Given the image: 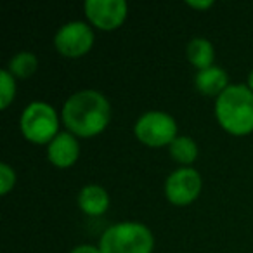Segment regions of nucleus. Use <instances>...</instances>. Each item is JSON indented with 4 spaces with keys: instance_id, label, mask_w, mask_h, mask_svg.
Returning a JSON list of instances; mask_svg holds the SVG:
<instances>
[{
    "instance_id": "1",
    "label": "nucleus",
    "mask_w": 253,
    "mask_h": 253,
    "mask_svg": "<svg viewBox=\"0 0 253 253\" xmlns=\"http://www.w3.org/2000/svg\"><path fill=\"white\" fill-rule=\"evenodd\" d=\"M111 120V106L97 90H80L68 97L63 106V122L78 137L101 134Z\"/></svg>"
},
{
    "instance_id": "2",
    "label": "nucleus",
    "mask_w": 253,
    "mask_h": 253,
    "mask_svg": "<svg viewBox=\"0 0 253 253\" xmlns=\"http://www.w3.org/2000/svg\"><path fill=\"white\" fill-rule=\"evenodd\" d=\"M215 116L232 135L253 132V90L248 85H229L217 97Z\"/></svg>"
},
{
    "instance_id": "3",
    "label": "nucleus",
    "mask_w": 253,
    "mask_h": 253,
    "mask_svg": "<svg viewBox=\"0 0 253 253\" xmlns=\"http://www.w3.org/2000/svg\"><path fill=\"white\" fill-rule=\"evenodd\" d=\"M101 253H153L155 238L139 222H120L104 231L99 243Z\"/></svg>"
},
{
    "instance_id": "4",
    "label": "nucleus",
    "mask_w": 253,
    "mask_h": 253,
    "mask_svg": "<svg viewBox=\"0 0 253 253\" xmlns=\"http://www.w3.org/2000/svg\"><path fill=\"white\" fill-rule=\"evenodd\" d=\"M59 120L56 109L47 102H32L21 115V132L30 142L50 144L57 135Z\"/></svg>"
},
{
    "instance_id": "5",
    "label": "nucleus",
    "mask_w": 253,
    "mask_h": 253,
    "mask_svg": "<svg viewBox=\"0 0 253 253\" xmlns=\"http://www.w3.org/2000/svg\"><path fill=\"white\" fill-rule=\"evenodd\" d=\"M134 134L142 144L151 148L170 146L177 139V123L163 111H148L135 122Z\"/></svg>"
},
{
    "instance_id": "6",
    "label": "nucleus",
    "mask_w": 253,
    "mask_h": 253,
    "mask_svg": "<svg viewBox=\"0 0 253 253\" xmlns=\"http://www.w3.org/2000/svg\"><path fill=\"white\" fill-rule=\"evenodd\" d=\"M94 43V32L82 21L63 25L54 37V45L64 57H82L90 50Z\"/></svg>"
},
{
    "instance_id": "7",
    "label": "nucleus",
    "mask_w": 253,
    "mask_h": 253,
    "mask_svg": "<svg viewBox=\"0 0 253 253\" xmlns=\"http://www.w3.org/2000/svg\"><path fill=\"white\" fill-rule=\"evenodd\" d=\"M84 9L92 25L104 32L118 28L128 12L125 0H87Z\"/></svg>"
},
{
    "instance_id": "8",
    "label": "nucleus",
    "mask_w": 253,
    "mask_h": 253,
    "mask_svg": "<svg viewBox=\"0 0 253 253\" xmlns=\"http://www.w3.org/2000/svg\"><path fill=\"white\" fill-rule=\"evenodd\" d=\"M201 177L194 169H179L169 175L165 194L173 205H189L200 196Z\"/></svg>"
},
{
    "instance_id": "9",
    "label": "nucleus",
    "mask_w": 253,
    "mask_h": 253,
    "mask_svg": "<svg viewBox=\"0 0 253 253\" xmlns=\"http://www.w3.org/2000/svg\"><path fill=\"white\" fill-rule=\"evenodd\" d=\"M80 155V144L71 132H61L52 139L47 149L49 162L57 169H70Z\"/></svg>"
},
{
    "instance_id": "10",
    "label": "nucleus",
    "mask_w": 253,
    "mask_h": 253,
    "mask_svg": "<svg viewBox=\"0 0 253 253\" xmlns=\"http://www.w3.org/2000/svg\"><path fill=\"white\" fill-rule=\"evenodd\" d=\"M229 77L222 68L218 66H210L200 70L194 77V87L198 88V92H201L203 95L213 97V95H220L225 88L229 87Z\"/></svg>"
},
{
    "instance_id": "11",
    "label": "nucleus",
    "mask_w": 253,
    "mask_h": 253,
    "mask_svg": "<svg viewBox=\"0 0 253 253\" xmlns=\"http://www.w3.org/2000/svg\"><path fill=\"white\" fill-rule=\"evenodd\" d=\"M78 207L90 217H99L109 208V196L101 186H85L78 194Z\"/></svg>"
},
{
    "instance_id": "12",
    "label": "nucleus",
    "mask_w": 253,
    "mask_h": 253,
    "mask_svg": "<svg viewBox=\"0 0 253 253\" xmlns=\"http://www.w3.org/2000/svg\"><path fill=\"white\" fill-rule=\"evenodd\" d=\"M213 57H215V50L210 40L200 37V39H193L187 43V59L198 70H205V68L213 66Z\"/></svg>"
},
{
    "instance_id": "13",
    "label": "nucleus",
    "mask_w": 253,
    "mask_h": 253,
    "mask_svg": "<svg viewBox=\"0 0 253 253\" xmlns=\"http://www.w3.org/2000/svg\"><path fill=\"white\" fill-rule=\"evenodd\" d=\"M170 155L175 162L182 165H189L198 158V146L187 135H177L175 141L170 144Z\"/></svg>"
},
{
    "instance_id": "14",
    "label": "nucleus",
    "mask_w": 253,
    "mask_h": 253,
    "mask_svg": "<svg viewBox=\"0 0 253 253\" xmlns=\"http://www.w3.org/2000/svg\"><path fill=\"white\" fill-rule=\"evenodd\" d=\"M37 68H39V59H37L35 54L28 52V50L18 52L9 61V71H11L14 77H19V78L32 77L37 71Z\"/></svg>"
},
{
    "instance_id": "15",
    "label": "nucleus",
    "mask_w": 253,
    "mask_h": 253,
    "mask_svg": "<svg viewBox=\"0 0 253 253\" xmlns=\"http://www.w3.org/2000/svg\"><path fill=\"white\" fill-rule=\"evenodd\" d=\"M16 95V84H14V75L9 70L0 71V106L7 108L12 102Z\"/></svg>"
},
{
    "instance_id": "16",
    "label": "nucleus",
    "mask_w": 253,
    "mask_h": 253,
    "mask_svg": "<svg viewBox=\"0 0 253 253\" xmlns=\"http://www.w3.org/2000/svg\"><path fill=\"white\" fill-rule=\"evenodd\" d=\"M16 184V173L7 163L0 165V193L7 194Z\"/></svg>"
},
{
    "instance_id": "17",
    "label": "nucleus",
    "mask_w": 253,
    "mask_h": 253,
    "mask_svg": "<svg viewBox=\"0 0 253 253\" xmlns=\"http://www.w3.org/2000/svg\"><path fill=\"white\" fill-rule=\"evenodd\" d=\"M70 253H101V248L97 246H92V245H80L77 248H73Z\"/></svg>"
},
{
    "instance_id": "18",
    "label": "nucleus",
    "mask_w": 253,
    "mask_h": 253,
    "mask_svg": "<svg viewBox=\"0 0 253 253\" xmlns=\"http://www.w3.org/2000/svg\"><path fill=\"white\" fill-rule=\"evenodd\" d=\"M187 5L193 9H210L211 5H213V2H211V0H205V2H196V0L193 2V0H189Z\"/></svg>"
},
{
    "instance_id": "19",
    "label": "nucleus",
    "mask_w": 253,
    "mask_h": 253,
    "mask_svg": "<svg viewBox=\"0 0 253 253\" xmlns=\"http://www.w3.org/2000/svg\"><path fill=\"white\" fill-rule=\"evenodd\" d=\"M248 87L253 90V70H252V73H250V77H248Z\"/></svg>"
}]
</instances>
